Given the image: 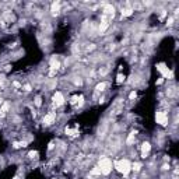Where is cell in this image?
Masks as SVG:
<instances>
[{
  "label": "cell",
  "mask_w": 179,
  "mask_h": 179,
  "mask_svg": "<svg viewBox=\"0 0 179 179\" xmlns=\"http://www.w3.org/2000/svg\"><path fill=\"white\" fill-rule=\"evenodd\" d=\"M114 168L123 176H129V174L132 172V162L128 158L116 160V161H114Z\"/></svg>",
  "instance_id": "obj_1"
},
{
  "label": "cell",
  "mask_w": 179,
  "mask_h": 179,
  "mask_svg": "<svg viewBox=\"0 0 179 179\" xmlns=\"http://www.w3.org/2000/svg\"><path fill=\"white\" fill-rule=\"evenodd\" d=\"M98 168L101 171V175L102 176H108L112 174V169H114V162L109 157H102V158L98 161Z\"/></svg>",
  "instance_id": "obj_2"
},
{
  "label": "cell",
  "mask_w": 179,
  "mask_h": 179,
  "mask_svg": "<svg viewBox=\"0 0 179 179\" xmlns=\"http://www.w3.org/2000/svg\"><path fill=\"white\" fill-rule=\"evenodd\" d=\"M155 122L160 125V126H162V128H165V126H168L169 123V116L168 114H167L165 111H157L155 112Z\"/></svg>",
  "instance_id": "obj_3"
},
{
  "label": "cell",
  "mask_w": 179,
  "mask_h": 179,
  "mask_svg": "<svg viewBox=\"0 0 179 179\" xmlns=\"http://www.w3.org/2000/svg\"><path fill=\"white\" fill-rule=\"evenodd\" d=\"M65 95H63L60 91H56L55 94H53V97H52V104H53V107L55 108H60L65 105Z\"/></svg>",
  "instance_id": "obj_4"
},
{
  "label": "cell",
  "mask_w": 179,
  "mask_h": 179,
  "mask_svg": "<svg viewBox=\"0 0 179 179\" xmlns=\"http://www.w3.org/2000/svg\"><path fill=\"white\" fill-rule=\"evenodd\" d=\"M42 123L44 126H52V125L56 123V112H48L45 114L44 119H42Z\"/></svg>",
  "instance_id": "obj_5"
},
{
  "label": "cell",
  "mask_w": 179,
  "mask_h": 179,
  "mask_svg": "<svg viewBox=\"0 0 179 179\" xmlns=\"http://www.w3.org/2000/svg\"><path fill=\"white\" fill-rule=\"evenodd\" d=\"M140 150H141V158H147L150 151H151V144L148 141H144V143H141Z\"/></svg>",
  "instance_id": "obj_6"
},
{
  "label": "cell",
  "mask_w": 179,
  "mask_h": 179,
  "mask_svg": "<svg viewBox=\"0 0 179 179\" xmlns=\"http://www.w3.org/2000/svg\"><path fill=\"white\" fill-rule=\"evenodd\" d=\"M133 13H134V9H132V7H123L121 10L122 17H130V16H133Z\"/></svg>",
  "instance_id": "obj_7"
},
{
  "label": "cell",
  "mask_w": 179,
  "mask_h": 179,
  "mask_svg": "<svg viewBox=\"0 0 179 179\" xmlns=\"http://www.w3.org/2000/svg\"><path fill=\"white\" fill-rule=\"evenodd\" d=\"M136 136H137V132L133 130V132H132V133L128 136V139H126V144H128V146H132V144H133L134 141H136Z\"/></svg>",
  "instance_id": "obj_8"
},
{
  "label": "cell",
  "mask_w": 179,
  "mask_h": 179,
  "mask_svg": "<svg viewBox=\"0 0 179 179\" xmlns=\"http://www.w3.org/2000/svg\"><path fill=\"white\" fill-rule=\"evenodd\" d=\"M141 168H143V165H141V162H139V161L132 162V171H133L134 174H139V172L141 171Z\"/></svg>",
  "instance_id": "obj_9"
},
{
  "label": "cell",
  "mask_w": 179,
  "mask_h": 179,
  "mask_svg": "<svg viewBox=\"0 0 179 179\" xmlns=\"http://www.w3.org/2000/svg\"><path fill=\"white\" fill-rule=\"evenodd\" d=\"M51 11H52V14L53 16H58L59 13H60V3H52V6H51Z\"/></svg>",
  "instance_id": "obj_10"
},
{
  "label": "cell",
  "mask_w": 179,
  "mask_h": 179,
  "mask_svg": "<svg viewBox=\"0 0 179 179\" xmlns=\"http://www.w3.org/2000/svg\"><path fill=\"white\" fill-rule=\"evenodd\" d=\"M107 87H108V83H107V81H102V83H98V84H97V87H95V91H97V93H104Z\"/></svg>",
  "instance_id": "obj_11"
},
{
  "label": "cell",
  "mask_w": 179,
  "mask_h": 179,
  "mask_svg": "<svg viewBox=\"0 0 179 179\" xmlns=\"http://www.w3.org/2000/svg\"><path fill=\"white\" fill-rule=\"evenodd\" d=\"M27 141H14L13 143V148H21V147H27Z\"/></svg>",
  "instance_id": "obj_12"
},
{
  "label": "cell",
  "mask_w": 179,
  "mask_h": 179,
  "mask_svg": "<svg viewBox=\"0 0 179 179\" xmlns=\"http://www.w3.org/2000/svg\"><path fill=\"white\" fill-rule=\"evenodd\" d=\"M116 84L118 86H122V84L125 83V79H126V77H125V74H122V73H119V74H118V77H116Z\"/></svg>",
  "instance_id": "obj_13"
},
{
  "label": "cell",
  "mask_w": 179,
  "mask_h": 179,
  "mask_svg": "<svg viewBox=\"0 0 179 179\" xmlns=\"http://www.w3.org/2000/svg\"><path fill=\"white\" fill-rule=\"evenodd\" d=\"M34 105H35V107H42V98H41V97H39V95H37V97H35V98H34Z\"/></svg>",
  "instance_id": "obj_14"
},
{
  "label": "cell",
  "mask_w": 179,
  "mask_h": 179,
  "mask_svg": "<svg viewBox=\"0 0 179 179\" xmlns=\"http://www.w3.org/2000/svg\"><path fill=\"white\" fill-rule=\"evenodd\" d=\"M38 151H30V153H28V158H30V160H37V158H38Z\"/></svg>",
  "instance_id": "obj_15"
},
{
  "label": "cell",
  "mask_w": 179,
  "mask_h": 179,
  "mask_svg": "<svg viewBox=\"0 0 179 179\" xmlns=\"http://www.w3.org/2000/svg\"><path fill=\"white\" fill-rule=\"evenodd\" d=\"M136 97H137V93H136V90H133L130 93V95H129V100H134Z\"/></svg>",
  "instance_id": "obj_16"
},
{
  "label": "cell",
  "mask_w": 179,
  "mask_h": 179,
  "mask_svg": "<svg viewBox=\"0 0 179 179\" xmlns=\"http://www.w3.org/2000/svg\"><path fill=\"white\" fill-rule=\"evenodd\" d=\"M24 91H25V93H30V91H31V86H30V84H25V86H24Z\"/></svg>",
  "instance_id": "obj_17"
},
{
  "label": "cell",
  "mask_w": 179,
  "mask_h": 179,
  "mask_svg": "<svg viewBox=\"0 0 179 179\" xmlns=\"http://www.w3.org/2000/svg\"><path fill=\"white\" fill-rule=\"evenodd\" d=\"M162 83H164V79H162V77H160V79L157 80V86H161Z\"/></svg>",
  "instance_id": "obj_18"
},
{
  "label": "cell",
  "mask_w": 179,
  "mask_h": 179,
  "mask_svg": "<svg viewBox=\"0 0 179 179\" xmlns=\"http://www.w3.org/2000/svg\"><path fill=\"white\" fill-rule=\"evenodd\" d=\"M52 179H56V178H52Z\"/></svg>",
  "instance_id": "obj_19"
}]
</instances>
